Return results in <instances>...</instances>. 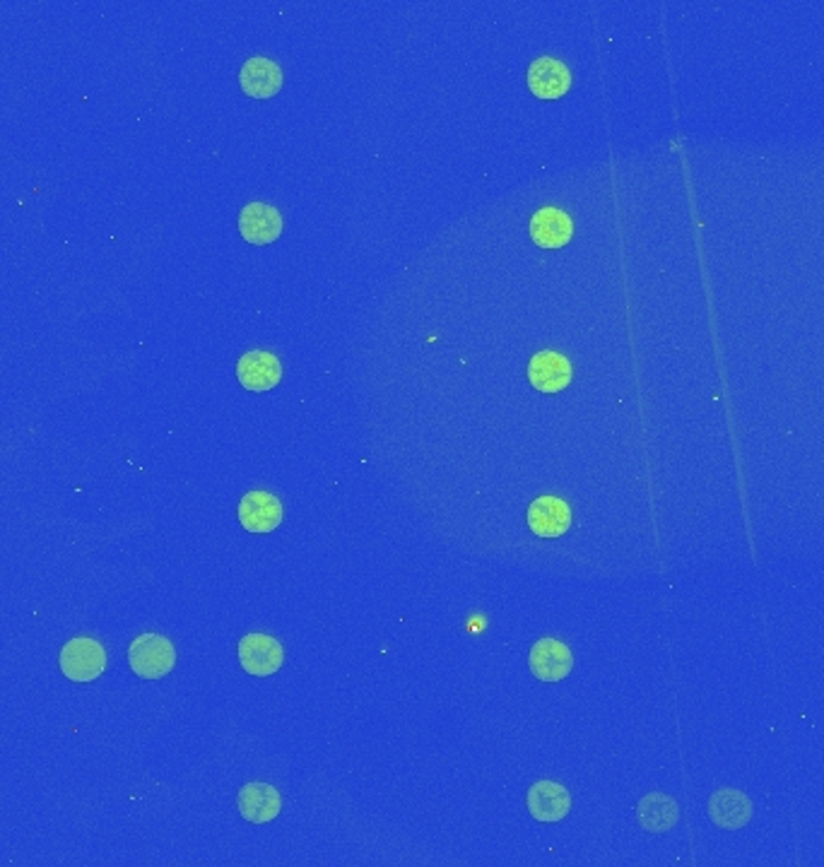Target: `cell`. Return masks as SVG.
Returning <instances> with one entry per match:
<instances>
[{"instance_id": "6da1fadb", "label": "cell", "mask_w": 824, "mask_h": 867, "mask_svg": "<svg viewBox=\"0 0 824 867\" xmlns=\"http://www.w3.org/2000/svg\"><path fill=\"white\" fill-rule=\"evenodd\" d=\"M128 663L143 680H161L174 670V643L161 634H140L128 649Z\"/></svg>"}, {"instance_id": "7a4b0ae2", "label": "cell", "mask_w": 824, "mask_h": 867, "mask_svg": "<svg viewBox=\"0 0 824 867\" xmlns=\"http://www.w3.org/2000/svg\"><path fill=\"white\" fill-rule=\"evenodd\" d=\"M107 668L105 646L90 637H78L63 646L61 670L72 682H92Z\"/></svg>"}, {"instance_id": "3957f363", "label": "cell", "mask_w": 824, "mask_h": 867, "mask_svg": "<svg viewBox=\"0 0 824 867\" xmlns=\"http://www.w3.org/2000/svg\"><path fill=\"white\" fill-rule=\"evenodd\" d=\"M239 663L254 678H268L285 663V651L277 639L268 634H246L239 641Z\"/></svg>"}, {"instance_id": "277c9868", "label": "cell", "mask_w": 824, "mask_h": 867, "mask_svg": "<svg viewBox=\"0 0 824 867\" xmlns=\"http://www.w3.org/2000/svg\"><path fill=\"white\" fill-rule=\"evenodd\" d=\"M239 523L246 528L248 533H273L277 531V525L283 523V502L271 492H261L254 490L244 494L239 502Z\"/></svg>"}, {"instance_id": "5b68a950", "label": "cell", "mask_w": 824, "mask_h": 867, "mask_svg": "<svg viewBox=\"0 0 824 867\" xmlns=\"http://www.w3.org/2000/svg\"><path fill=\"white\" fill-rule=\"evenodd\" d=\"M239 231L254 246L273 244L283 234V215L268 203H248L239 213Z\"/></svg>"}, {"instance_id": "8992f818", "label": "cell", "mask_w": 824, "mask_h": 867, "mask_svg": "<svg viewBox=\"0 0 824 867\" xmlns=\"http://www.w3.org/2000/svg\"><path fill=\"white\" fill-rule=\"evenodd\" d=\"M237 376H239V384L246 391L263 393L279 384V378H283V364H279V359L273 355V352L254 349L239 357Z\"/></svg>"}, {"instance_id": "52a82bcc", "label": "cell", "mask_w": 824, "mask_h": 867, "mask_svg": "<svg viewBox=\"0 0 824 867\" xmlns=\"http://www.w3.org/2000/svg\"><path fill=\"white\" fill-rule=\"evenodd\" d=\"M531 672L542 682H559L573 670V656L569 646L557 639H540L528 656Z\"/></svg>"}, {"instance_id": "ba28073f", "label": "cell", "mask_w": 824, "mask_h": 867, "mask_svg": "<svg viewBox=\"0 0 824 867\" xmlns=\"http://www.w3.org/2000/svg\"><path fill=\"white\" fill-rule=\"evenodd\" d=\"M571 362L565 355H559V352H538V355L528 362V381H531V386L540 393L565 391L571 384Z\"/></svg>"}, {"instance_id": "9c48e42d", "label": "cell", "mask_w": 824, "mask_h": 867, "mask_svg": "<svg viewBox=\"0 0 824 867\" xmlns=\"http://www.w3.org/2000/svg\"><path fill=\"white\" fill-rule=\"evenodd\" d=\"M528 812L538 821H562L571 810V796L565 786L555 781H536L526 796Z\"/></svg>"}, {"instance_id": "30bf717a", "label": "cell", "mask_w": 824, "mask_h": 867, "mask_svg": "<svg viewBox=\"0 0 824 867\" xmlns=\"http://www.w3.org/2000/svg\"><path fill=\"white\" fill-rule=\"evenodd\" d=\"M283 82H285L283 68H279L275 61H271V58H266V56L248 58V61L239 70L242 90L254 99L275 97L279 92V87H283Z\"/></svg>"}, {"instance_id": "8fae6325", "label": "cell", "mask_w": 824, "mask_h": 867, "mask_svg": "<svg viewBox=\"0 0 824 867\" xmlns=\"http://www.w3.org/2000/svg\"><path fill=\"white\" fill-rule=\"evenodd\" d=\"M528 87L538 99H559L571 90V72L557 58L542 56L528 68Z\"/></svg>"}, {"instance_id": "7c38bea8", "label": "cell", "mask_w": 824, "mask_h": 867, "mask_svg": "<svg viewBox=\"0 0 824 867\" xmlns=\"http://www.w3.org/2000/svg\"><path fill=\"white\" fill-rule=\"evenodd\" d=\"M237 805L246 821H252V825H268V821H273L279 810H283V798H279L277 788H273L271 784L254 781L239 790Z\"/></svg>"}, {"instance_id": "4fadbf2b", "label": "cell", "mask_w": 824, "mask_h": 867, "mask_svg": "<svg viewBox=\"0 0 824 867\" xmlns=\"http://www.w3.org/2000/svg\"><path fill=\"white\" fill-rule=\"evenodd\" d=\"M528 525L538 538H559L569 531L571 509L557 496H538L528 506Z\"/></svg>"}, {"instance_id": "5bb4252c", "label": "cell", "mask_w": 824, "mask_h": 867, "mask_svg": "<svg viewBox=\"0 0 824 867\" xmlns=\"http://www.w3.org/2000/svg\"><path fill=\"white\" fill-rule=\"evenodd\" d=\"M709 817L720 829H743L753 819V802L740 790H716L709 800Z\"/></svg>"}, {"instance_id": "9a60e30c", "label": "cell", "mask_w": 824, "mask_h": 867, "mask_svg": "<svg viewBox=\"0 0 824 867\" xmlns=\"http://www.w3.org/2000/svg\"><path fill=\"white\" fill-rule=\"evenodd\" d=\"M531 237L540 248H562L573 237V223L565 210L542 208L531 219Z\"/></svg>"}, {"instance_id": "2e32d148", "label": "cell", "mask_w": 824, "mask_h": 867, "mask_svg": "<svg viewBox=\"0 0 824 867\" xmlns=\"http://www.w3.org/2000/svg\"><path fill=\"white\" fill-rule=\"evenodd\" d=\"M678 805L670 796H664V792H651V796L641 798L637 807V819L639 825L651 831V834H666L675 825H678Z\"/></svg>"}]
</instances>
